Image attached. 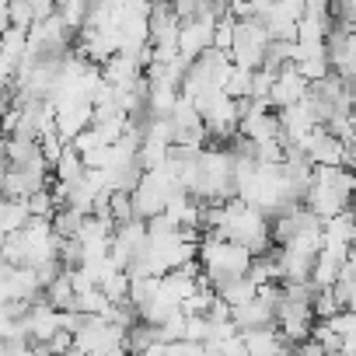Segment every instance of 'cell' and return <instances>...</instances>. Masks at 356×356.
Masks as SVG:
<instances>
[{"label": "cell", "mask_w": 356, "mask_h": 356, "mask_svg": "<svg viewBox=\"0 0 356 356\" xmlns=\"http://www.w3.org/2000/svg\"><path fill=\"white\" fill-rule=\"evenodd\" d=\"M307 88H311V81L293 67V63H286L283 70H276V77H273V88H269V105L280 112V108H286V105H293V102H300L304 95H307Z\"/></svg>", "instance_id": "cell-1"}, {"label": "cell", "mask_w": 356, "mask_h": 356, "mask_svg": "<svg viewBox=\"0 0 356 356\" xmlns=\"http://www.w3.org/2000/svg\"><path fill=\"white\" fill-rule=\"evenodd\" d=\"M248 4H252V11H255V15H266V11L276 4V0H248Z\"/></svg>", "instance_id": "cell-2"}]
</instances>
